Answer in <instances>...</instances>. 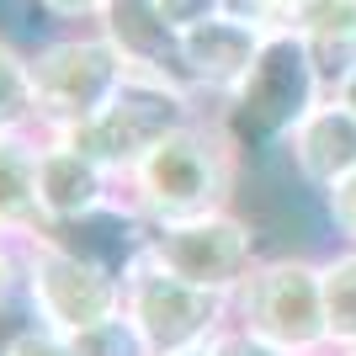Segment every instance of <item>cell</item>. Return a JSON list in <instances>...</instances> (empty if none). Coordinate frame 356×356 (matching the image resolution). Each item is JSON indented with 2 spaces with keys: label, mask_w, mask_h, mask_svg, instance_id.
<instances>
[{
  "label": "cell",
  "mask_w": 356,
  "mask_h": 356,
  "mask_svg": "<svg viewBox=\"0 0 356 356\" xmlns=\"http://www.w3.org/2000/svg\"><path fill=\"white\" fill-rule=\"evenodd\" d=\"M38 149H43V134L0 138V239H16V245L48 234L43 202H38Z\"/></svg>",
  "instance_id": "12"
},
{
  "label": "cell",
  "mask_w": 356,
  "mask_h": 356,
  "mask_svg": "<svg viewBox=\"0 0 356 356\" xmlns=\"http://www.w3.org/2000/svg\"><path fill=\"white\" fill-rule=\"evenodd\" d=\"M170 356H213V341H202V346H186V351H170Z\"/></svg>",
  "instance_id": "27"
},
{
  "label": "cell",
  "mask_w": 356,
  "mask_h": 356,
  "mask_svg": "<svg viewBox=\"0 0 356 356\" xmlns=\"http://www.w3.org/2000/svg\"><path fill=\"white\" fill-rule=\"evenodd\" d=\"M22 303H27L32 325L80 335V330L122 314V277L80 255L74 245H64L59 234H32L22 245Z\"/></svg>",
  "instance_id": "6"
},
{
  "label": "cell",
  "mask_w": 356,
  "mask_h": 356,
  "mask_svg": "<svg viewBox=\"0 0 356 356\" xmlns=\"http://www.w3.org/2000/svg\"><path fill=\"white\" fill-rule=\"evenodd\" d=\"M0 356H74V346H70V335H59L48 325H22Z\"/></svg>",
  "instance_id": "21"
},
{
  "label": "cell",
  "mask_w": 356,
  "mask_h": 356,
  "mask_svg": "<svg viewBox=\"0 0 356 356\" xmlns=\"http://www.w3.org/2000/svg\"><path fill=\"white\" fill-rule=\"evenodd\" d=\"M314 0H229V11L245 16V22H255V27L266 32H293L303 16H309Z\"/></svg>",
  "instance_id": "18"
},
{
  "label": "cell",
  "mask_w": 356,
  "mask_h": 356,
  "mask_svg": "<svg viewBox=\"0 0 356 356\" xmlns=\"http://www.w3.org/2000/svg\"><path fill=\"white\" fill-rule=\"evenodd\" d=\"M96 27H102L106 38L122 48V59L134 64V70L181 80V38L165 27L160 16H154V6H149V0H112ZM181 86H186V80H181Z\"/></svg>",
  "instance_id": "13"
},
{
  "label": "cell",
  "mask_w": 356,
  "mask_h": 356,
  "mask_svg": "<svg viewBox=\"0 0 356 356\" xmlns=\"http://www.w3.org/2000/svg\"><path fill=\"white\" fill-rule=\"evenodd\" d=\"M293 32L309 48L325 96H335V86L356 70V0H314Z\"/></svg>",
  "instance_id": "14"
},
{
  "label": "cell",
  "mask_w": 356,
  "mask_h": 356,
  "mask_svg": "<svg viewBox=\"0 0 356 356\" xmlns=\"http://www.w3.org/2000/svg\"><path fill=\"white\" fill-rule=\"evenodd\" d=\"M319 96H325V86H319V70H314L303 38L298 32H271L250 80L213 112L245 154H271V149H282V138L298 128V118Z\"/></svg>",
  "instance_id": "4"
},
{
  "label": "cell",
  "mask_w": 356,
  "mask_h": 356,
  "mask_svg": "<svg viewBox=\"0 0 356 356\" xmlns=\"http://www.w3.org/2000/svg\"><path fill=\"white\" fill-rule=\"evenodd\" d=\"M335 96H341V102H346V106H351V112H356V70L346 74L341 86H335Z\"/></svg>",
  "instance_id": "26"
},
{
  "label": "cell",
  "mask_w": 356,
  "mask_h": 356,
  "mask_svg": "<svg viewBox=\"0 0 356 356\" xmlns=\"http://www.w3.org/2000/svg\"><path fill=\"white\" fill-rule=\"evenodd\" d=\"M149 6H154V16H160V22L176 32V38L229 11V0H149Z\"/></svg>",
  "instance_id": "20"
},
{
  "label": "cell",
  "mask_w": 356,
  "mask_h": 356,
  "mask_svg": "<svg viewBox=\"0 0 356 356\" xmlns=\"http://www.w3.org/2000/svg\"><path fill=\"white\" fill-rule=\"evenodd\" d=\"M245 160L250 154L234 144L218 112H202L197 122H186L165 144H154L128 170L122 197L134 202L144 223H181V218H202V213H223L239 197Z\"/></svg>",
  "instance_id": "1"
},
{
  "label": "cell",
  "mask_w": 356,
  "mask_h": 356,
  "mask_svg": "<svg viewBox=\"0 0 356 356\" xmlns=\"http://www.w3.org/2000/svg\"><path fill=\"white\" fill-rule=\"evenodd\" d=\"M32 6H38L43 16H54V22H70V27H80V22H90V27H96L112 0H32Z\"/></svg>",
  "instance_id": "23"
},
{
  "label": "cell",
  "mask_w": 356,
  "mask_h": 356,
  "mask_svg": "<svg viewBox=\"0 0 356 356\" xmlns=\"http://www.w3.org/2000/svg\"><path fill=\"white\" fill-rule=\"evenodd\" d=\"M330 356H356V351H330Z\"/></svg>",
  "instance_id": "28"
},
{
  "label": "cell",
  "mask_w": 356,
  "mask_h": 356,
  "mask_svg": "<svg viewBox=\"0 0 356 356\" xmlns=\"http://www.w3.org/2000/svg\"><path fill=\"white\" fill-rule=\"evenodd\" d=\"M32 64V96H38V134L64 138L106 112V102L128 86L134 64L102 27H74L59 38H43L27 48Z\"/></svg>",
  "instance_id": "2"
},
{
  "label": "cell",
  "mask_w": 356,
  "mask_h": 356,
  "mask_svg": "<svg viewBox=\"0 0 356 356\" xmlns=\"http://www.w3.org/2000/svg\"><path fill=\"white\" fill-rule=\"evenodd\" d=\"M122 314L144 330L149 351L170 356V351L213 341L229 325V298L202 293V287L181 282L176 271L154 266L149 255H138L128 266V277H122Z\"/></svg>",
  "instance_id": "8"
},
{
  "label": "cell",
  "mask_w": 356,
  "mask_h": 356,
  "mask_svg": "<svg viewBox=\"0 0 356 356\" xmlns=\"http://www.w3.org/2000/svg\"><path fill=\"white\" fill-rule=\"evenodd\" d=\"M266 38H271L266 27H255V22H245L234 11H223L213 22H202V27L181 32V80H186V90L208 106H223L250 80Z\"/></svg>",
  "instance_id": "9"
},
{
  "label": "cell",
  "mask_w": 356,
  "mask_h": 356,
  "mask_svg": "<svg viewBox=\"0 0 356 356\" xmlns=\"http://www.w3.org/2000/svg\"><path fill=\"white\" fill-rule=\"evenodd\" d=\"M229 319L277 341L293 356H330L325 319V266L303 250H271L229 298Z\"/></svg>",
  "instance_id": "3"
},
{
  "label": "cell",
  "mask_w": 356,
  "mask_h": 356,
  "mask_svg": "<svg viewBox=\"0 0 356 356\" xmlns=\"http://www.w3.org/2000/svg\"><path fill=\"white\" fill-rule=\"evenodd\" d=\"M22 325H32L27 303H22V298H16V303H0V351H6V341H11Z\"/></svg>",
  "instance_id": "25"
},
{
  "label": "cell",
  "mask_w": 356,
  "mask_h": 356,
  "mask_svg": "<svg viewBox=\"0 0 356 356\" xmlns=\"http://www.w3.org/2000/svg\"><path fill=\"white\" fill-rule=\"evenodd\" d=\"M16 298H22V245L0 239V303H16Z\"/></svg>",
  "instance_id": "24"
},
{
  "label": "cell",
  "mask_w": 356,
  "mask_h": 356,
  "mask_svg": "<svg viewBox=\"0 0 356 356\" xmlns=\"http://www.w3.org/2000/svg\"><path fill=\"white\" fill-rule=\"evenodd\" d=\"M325 266V319H330V351H356V245H335L319 255Z\"/></svg>",
  "instance_id": "15"
},
{
  "label": "cell",
  "mask_w": 356,
  "mask_h": 356,
  "mask_svg": "<svg viewBox=\"0 0 356 356\" xmlns=\"http://www.w3.org/2000/svg\"><path fill=\"white\" fill-rule=\"evenodd\" d=\"M70 346H74V356H154L149 341H144V330H138L128 314H112L102 325L70 335Z\"/></svg>",
  "instance_id": "17"
},
{
  "label": "cell",
  "mask_w": 356,
  "mask_h": 356,
  "mask_svg": "<svg viewBox=\"0 0 356 356\" xmlns=\"http://www.w3.org/2000/svg\"><path fill=\"white\" fill-rule=\"evenodd\" d=\"M319 213H325V229L335 234V245H356V176H346L335 192L319 197Z\"/></svg>",
  "instance_id": "19"
},
{
  "label": "cell",
  "mask_w": 356,
  "mask_h": 356,
  "mask_svg": "<svg viewBox=\"0 0 356 356\" xmlns=\"http://www.w3.org/2000/svg\"><path fill=\"white\" fill-rule=\"evenodd\" d=\"M202 112H208V106L197 102L181 80L134 70V74H128V86L106 102L102 118L86 122V128H74V134H64V138L80 144L86 154H96L118 181H128V170L144 160L149 149L165 144L170 134H181V128L197 122Z\"/></svg>",
  "instance_id": "5"
},
{
  "label": "cell",
  "mask_w": 356,
  "mask_h": 356,
  "mask_svg": "<svg viewBox=\"0 0 356 356\" xmlns=\"http://www.w3.org/2000/svg\"><path fill=\"white\" fill-rule=\"evenodd\" d=\"M118 197H122V181L96 154H86L70 138H43V149H38V202H43L48 229L86 223L102 208H112Z\"/></svg>",
  "instance_id": "10"
},
{
  "label": "cell",
  "mask_w": 356,
  "mask_h": 356,
  "mask_svg": "<svg viewBox=\"0 0 356 356\" xmlns=\"http://www.w3.org/2000/svg\"><path fill=\"white\" fill-rule=\"evenodd\" d=\"M144 255L154 266L176 271L181 282L202 287V293L234 298L239 282L255 271L261 261V223L239 208L202 213V218H181V223H149V245Z\"/></svg>",
  "instance_id": "7"
},
{
  "label": "cell",
  "mask_w": 356,
  "mask_h": 356,
  "mask_svg": "<svg viewBox=\"0 0 356 356\" xmlns=\"http://www.w3.org/2000/svg\"><path fill=\"white\" fill-rule=\"evenodd\" d=\"M6 134H38V96H32V64L27 54L0 38V138Z\"/></svg>",
  "instance_id": "16"
},
{
  "label": "cell",
  "mask_w": 356,
  "mask_h": 356,
  "mask_svg": "<svg viewBox=\"0 0 356 356\" xmlns=\"http://www.w3.org/2000/svg\"><path fill=\"white\" fill-rule=\"evenodd\" d=\"M213 356H293V351H282L277 341H266V335H255V330L229 319V325L213 335Z\"/></svg>",
  "instance_id": "22"
},
{
  "label": "cell",
  "mask_w": 356,
  "mask_h": 356,
  "mask_svg": "<svg viewBox=\"0 0 356 356\" xmlns=\"http://www.w3.org/2000/svg\"><path fill=\"white\" fill-rule=\"evenodd\" d=\"M277 154L314 197L335 192L346 176H356V112L341 96H319L298 118V128L282 138Z\"/></svg>",
  "instance_id": "11"
}]
</instances>
